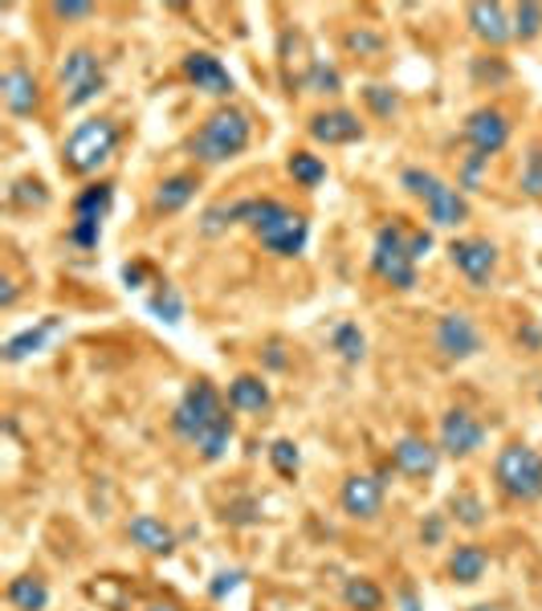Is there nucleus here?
Here are the masks:
<instances>
[{"label":"nucleus","mask_w":542,"mask_h":611,"mask_svg":"<svg viewBox=\"0 0 542 611\" xmlns=\"http://www.w3.org/2000/svg\"><path fill=\"white\" fill-rule=\"evenodd\" d=\"M0 99H4V106H9L13 119H29V114L41 106V86L38 78H33V70L9 65V70L0 74Z\"/></svg>","instance_id":"20"},{"label":"nucleus","mask_w":542,"mask_h":611,"mask_svg":"<svg viewBox=\"0 0 542 611\" xmlns=\"http://www.w3.org/2000/svg\"><path fill=\"white\" fill-rule=\"evenodd\" d=\"M432 347L441 350V359L466 363V359H478L481 350H485V338H481L478 323H473L466 310H453L437 318V326H432Z\"/></svg>","instance_id":"9"},{"label":"nucleus","mask_w":542,"mask_h":611,"mask_svg":"<svg viewBox=\"0 0 542 611\" xmlns=\"http://www.w3.org/2000/svg\"><path fill=\"white\" fill-rule=\"evenodd\" d=\"M408 237H412V228L388 221V225L376 228V241H371V274L400 294L417 289V257H412Z\"/></svg>","instance_id":"7"},{"label":"nucleus","mask_w":542,"mask_h":611,"mask_svg":"<svg viewBox=\"0 0 542 611\" xmlns=\"http://www.w3.org/2000/svg\"><path fill=\"white\" fill-rule=\"evenodd\" d=\"M196 187H201V175L196 172H176V175H164L160 184H155V196H152V213L155 216H176L184 213L196 196Z\"/></svg>","instance_id":"21"},{"label":"nucleus","mask_w":542,"mask_h":611,"mask_svg":"<svg viewBox=\"0 0 542 611\" xmlns=\"http://www.w3.org/2000/svg\"><path fill=\"white\" fill-rule=\"evenodd\" d=\"M449 518H453L457 526H466V530H481V526L490 522V510H485L481 493H473L469 486H461V489L449 493Z\"/></svg>","instance_id":"27"},{"label":"nucleus","mask_w":542,"mask_h":611,"mask_svg":"<svg viewBox=\"0 0 542 611\" xmlns=\"http://www.w3.org/2000/svg\"><path fill=\"white\" fill-rule=\"evenodd\" d=\"M50 13L58 21H86V17L99 13V4H90V0H53Z\"/></svg>","instance_id":"42"},{"label":"nucleus","mask_w":542,"mask_h":611,"mask_svg":"<svg viewBox=\"0 0 542 611\" xmlns=\"http://www.w3.org/2000/svg\"><path fill=\"white\" fill-rule=\"evenodd\" d=\"M147 611H180V608H176V603H152Z\"/></svg>","instance_id":"50"},{"label":"nucleus","mask_w":542,"mask_h":611,"mask_svg":"<svg viewBox=\"0 0 542 611\" xmlns=\"http://www.w3.org/2000/svg\"><path fill=\"white\" fill-rule=\"evenodd\" d=\"M420 542H425V547H441L444 542V513H429V518L420 522Z\"/></svg>","instance_id":"44"},{"label":"nucleus","mask_w":542,"mask_h":611,"mask_svg":"<svg viewBox=\"0 0 542 611\" xmlns=\"http://www.w3.org/2000/svg\"><path fill=\"white\" fill-rule=\"evenodd\" d=\"M330 347L339 350V359L347 363V367H359V363L367 359V338L364 330H359V323L335 326V330H330Z\"/></svg>","instance_id":"29"},{"label":"nucleus","mask_w":542,"mask_h":611,"mask_svg":"<svg viewBox=\"0 0 542 611\" xmlns=\"http://www.w3.org/2000/svg\"><path fill=\"white\" fill-rule=\"evenodd\" d=\"M469 611H498V608H490V603H478V608H469Z\"/></svg>","instance_id":"51"},{"label":"nucleus","mask_w":542,"mask_h":611,"mask_svg":"<svg viewBox=\"0 0 542 611\" xmlns=\"http://www.w3.org/2000/svg\"><path fill=\"white\" fill-rule=\"evenodd\" d=\"M510 26H514V41H522V45L542 38V4H534V0L514 4V9H510Z\"/></svg>","instance_id":"34"},{"label":"nucleus","mask_w":542,"mask_h":611,"mask_svg":"<svg viewBox=\"0 0 542 611\" xmlns=\"http://www.w3.org/2000/svg\"><path fill=\"white\" fill-rule=\"evenodd\" d=\"M228 408L233 413H245V416H262L274 408V391H269V384H265L262 375H237L233 384H228Z\"/></svg>","instance_id":"23"},{"label":"nucleus","mask_w":542,"mask_h":611,"mask_svg":"<svg viewBox=\"0 0 542 611\" xmlns=\"http://www.w3.org/2000/svg\"><path fill=\"white\" fill-rule=\"evenodd\" d=\"M265 452H269V465H274V473L278 477H298V469H303V452H298V445H294L290 437H278Z\"/></svg>","instance_id":"35"},{"label":"nucleus","mask_w":542,"mask_h":611,"mask_svg":"<svg viewBox=\"0 0 542 611\" xmlns=\"http://www.w3.org/2000/svg\"><path fill=\"white\" fill-rule=\"evenodd\" d=\"M303 90H306V94H339V90H342L339 65H330L327 58H315V62L306 65Z\"/></svg>","instance_id":"32"},{"label":"nucleus","mask_w":542,"mask_h":611,"mask_svg":"<svg viewBox=\"0 0 542 611\" xmlns=\"http://www.w3.org/2000/svg\"><path fill=\"white\" fill-rule=\"evenodd\" d=\"M518 187H522V196L542 200V143H534V147L526 151L522 175H518Z\"/></svg>","instance_id":"37"},{"label":"nucleus","mask_w":542,"mask_h":611,"mask_svg":"<svg viewBox=\"0 0 542 611\" xmlns=\"http://www.w3.org/2000/svg\"><path fill=\"white\" fill-rule=\"evenodd\" d=\"M364 102H367V111L376 114V119H396L400 114V94L391 86H364Z\"/></svg>","instance_id":"39"},{"label":"nucleus","mask_w":542,"mask_h":611,"mask_svg":"<svg viewBox=\"0 0 542 611\" xmlns=\"http://www.w3.org/2000/svg\"><path fill=\"white\" fill-rule=\"evenodd\" d=\"M50 204V187H45V180H38V175H21V180H13V187H9V208H45Z\"/></svg>","instance_id":"31"},{"label":"nucleus","mask_w":542,"mask_h":611,"mask_svg":"<svg viewBox=\"0 0 542 611\" xmlns=\"http://www.w3.org/2000/svg\"><path fill=\"white\" fill-rule=\"evenodd\" d=\"M4 599H9L13 611H45L50 608V587H45L41 574H17L4 587Z\"/></svg>","instance_id":"24"},{"label":"nucleus","mask_w":542,"mask_h":611,"mask_svg":"<svg viewBox=\"0 0 542 611\" xmlns=\"http://www.w3.org/2000/svg\"><path fill=\"white\" fill-rule=\"evenodd\" d=\"M265 363H269L274 371H282V367H286V355H282V343H269V347H265Z\"/></svg>","instance_id":"48"},{"label":"nucleus","mask_w":542,"mask_h":611,"mask_svg":"<svg viewBox=\"0 0 542 611\" xmlns=\"http://www.w3.org/2000/svg\"><path fill=\"white\" fill-rule=\"evenodd\" d=\"M241 583H245V571H241V567H233V571H216L213 583H208V599H216V603H221V599L233 595Z\"/></svg>","instance_id":"43"},{"label":"nucleus","mask_w":542,"mask_h":611,"mask_svg":"<svg viewBox=\"0 0 542 611\" xmlns=\"http://www.w3.org/2000/svg\"><path fill=\"white\" fill-rule=\"evenodd\" d=\"M126 538H131V547H140L143 554H155V559H167V554H176L180 547L176 530H172L164 518H155V513H135V518L126 522Z\"/></svg>","instance_id":"19"},{"label":"nucleus","mask_w":542,"mask_h":611,"mask_svg":"<svg viewBox=\"0 0 542 611\" xmlns=\"http://www.w3.org/2000/svg\"><path fill=\"white\" fill-rule=\"evenodd\" d=\"M539 404H542V391H539Z\"/></svg>","instance_id":"52"},{"label":"nucleus","mask_w":542,"mask_h":611,"mask_svg":"<svg viewBox=\"0 0 542 611\" xmlns=\"http://www.w3.org/2000/svg\"><path fill=\"white\" fill-rule=\"evenodd\" d=\"M62 330V318L58 314H45L41 323L25 326V330H17V335L4 338V347H0V359L9 363V367H17V363L33 359V355H41V350L50 347V338Z\"/></svg>","instance_id":"18"},{"label":"nucleus","mask_w":542,"mask_h":611,"mask_svg":"<svg viewBox=\"0 0 542 611\" xmlns=\"http://www.w3.org/2000/svg\"><path fill=\"white\" fill-rule=\"evenodd\" d=\"M408 245H412V257H417V265H420L425 257H429V250H432V233H429V228H412Z\"/></svg>","instance_id":"45"},{"label":"nucleus","mask_w":542,"mask_h":611,"mask_svg":"<svg viewBox=\"0 0 542 611\" xmlns=\"http://www.w3.org/2000/svg\"><path fill=\"white\" fill-rule=\"evenodd\" d=\"M237 221L249 228L257 245L274 257H303L310 245V221L286 208L274 196H245L237 200Z\"/></svg>","instance_id":"2"},{"label":"nucleus","mask_w":542,"mask_h":611,"mask_svg":"<svg viewBox=\"0 0 542 611\" xmlns=\"http://www.w3.org/2000/svg\"><path fill=\"white\" fill-rule=\"evenodd\" d=\"M342 45L351 53H359V58H376V53H384L388 50V41H384V33H376V29H347L342 33Z\"/></svg>","instance_id":"38"},{"label":"nucleus","mask_w":542,"mask_h":611,"mask_svg":"<svg viewBox=\"0 0 542 611\" xmlns=\"http://www.w3.org/2000/svg\"><path fill=\"white\" fill-rule=\"evenodd\" d=\"M221 522H225V526H241V530H245V526H257V522H262V501L249 498V493H241V498H233L225 506Z\"/></svg>","instance_id":"36"},{"label":"nucleus","mask_w":542,"mask_h":611,"mask_svg":"<svg viewBox=\"0 0 542 611\" xmlns=\"http://www.w3.org/2000/svg\"><path fill=\"white\" fill-rule=\"evenodd\" d=\"M167 425H172L176 440H184L188 449H196V457H201L204 465L225 461L228 445L237 437L233 408H228V399L216 391L213 379H192V384L184 387V396L176 399Z\"/></svg>","instance_id":"1"},{"label":"nucleus","mask_w":542,"mask_h":611,"mask_svg":"<svg viewBox=\"0 0 542 611\" xmlns=\"http://www.w3.org/2000/svg\"><path fill=\"white\" fill-rule=\"evenodd\" d=\"M473 78L490 82V86H502V82H510V65L502 58H473Z\"/></svg>","instance_id":"41"},{"label":"nucleus","mask_w":542,"mask_h":611,"mask_svg":"<svg viewBox=\"0 0 542 611\" xmlns=\"http://www.w3.org/2000/svg\"><path fill=\"white\" fill-rule=\"evenodd\" d=\"M342 603L351 611H384L388 595H384V587L376 579H367V574H351V579H342Z\"/></svg>","instance_id":"25"},{"label":"nucleus","mask_w":542,"mask_h":611,"mask_svg":"<svg viewBox=\"0 0 542 611\" xmlns=\"http://www.w3.org/2000/svg\"><path fill=\"white\" fill-rule=\"evenodd\" d=\"M58 86H62L65 111H82L106 90V70H102L99 53L90 45H74L65 53V62L58 65Z\"/></svg>","instance_id":"8"},{"label":"nucleus","mask_w":542,"mask_h":611,"mask_svg":"<svg viewBox=\"0 0 542 611\" xmlns=\"http://www.w3.org/2000/svg\"><path fill=\"white\" fill-rule=\"evenodd\" d=\"M0 310H13V302H17V282L13 277H4V282H0Z\"/></svg>","instance_id":"47"},{"label":"nucleus","mask_w":542,"mask_h":611,"mask_svg":"<svg viewBox=\"0 0 542 611\" xmlns=\"http://www.w3.org/2000/svg\"><path fill=\"white\" fill-rule=\"evenodd\" d=\"M339 506L351 522H376L379 513H384V477L351 473L339 486Z\"/></svg>","instance_id":"14"},{"label":"nucleus","mask_w":542,"mask_h":611,"mask_svg":"<svg viewBox=\"0 0 542 611\" xmlns=\"http://www.w3.org/2000/svg\"><path fill=\"white\" fill-rule=\"evenodd\" d=\"M249 143H253L249 114L241 111V106H216V111L192 131L184 147H188V155L201 163V167H221V163H233L237 155H245Z\"/></svg>","instance_id":"3"},{"label":"nucleus","mask_w":542,"mask_h":611,"mask_svg":"<svg viewBox=\"0 0 542 611\" xmlns=\"http://www.w3.org/2000/svg\"><path fill=\"white\" fill-rule=\"evenodd\" d=\"M111 204H114V184H111V180L86 184L74 196V221H106Z\"/></svg>","instance_id":"26"},{"label":"nucleus","mask_w":542,"mask_h":611,"mask_svg":"<svg viewBox=\"0 0 542 611\" xmlns=\"http://www.w3.org/2000/svg\"><path fill=\"white\" fill-rule=\"evenodd\" d=\"M396 603H400V611H425V603H420L417 587L412 583H403L400 591H396Z\"/></svg>","instance_id":"46"},{"label":"nucleus","mask_w":542,"mask_h":611,"mask_svg":"<svg viewBox=\"0 0 542 611\" xmlns=\"http://www.w3.org/2000/svg\"><path fill=\"white\" fill-rule=\"evenodd\" d=\"M490 571V550L481 542H461V547L449 550V562H444V574L453 579L457 587H478Z\"/></svg>","instance_id":"22"},{"label":"nucleus","mask_w":542,"mask_h":611,"mask_svg":"<svg viewBox=\"0 0 542 611\" xmlns=\"http://www.w3.org/2000/svg\"><path fill=\"white\" fill-rule=\"evenodd\" d=\"M65 241H70L74 250H82V253L99 250V241H102V221H74V225L65 228Z\"/></svg>","instance_id":"40"},{"label":"nucleus","mask_w":542,"mask_h":611,"mask_svg":"<svg viewBox=\"0 0 542 611\" xmlns=\"http://www.w3.org/2000/svg\"><path fill=\"white\" fill-rule=\"evenodd\" d=\"M466 26L469 33L490 45V50H502L514 41V26H510V4H498V0H473L466 9Z\"/></svg>","instance_id":"16"},{"label":"nucleus","mask_w":542,"mask_h":611,"mask_svg":"<svg viewBox=\"0 0 542 611\" xmlns=\"http://www.w3.org/2000/svg\"><path fill=\"white\" fill-rule=\"evenodd\" d=\"M119 147V123L106 114L82 119L62 143V167L70 175H94Z\"/></svg>","instance_id":"6"},{"label":"nucleus","mask_w":542,"mask_h":611,"mask_svg":"<svg viewBox=\"0 0 542 611\" xmlns=\"http://www.w3.org/2000/svg\"><path fill=\"white\" fill-rule=\"evenodd\" d=\"M306 135L315 139V143H327V147H347V143H359V139L367 135V126H364V119H359L355 111H342V106H335V111L310 114Z\"/></svg>","instance_id":"17"},{"label":"nucleus","mask_w":542,"mask_h":611,"mask_svg":"<svg viewBox=\"0 0 542 611\" xmlns=\"http://www.w3.org/2000/svg\"><path fill=\"white\" fill-rule=\"evenodd\" d=\"M510 135H514V123H510V114L502 106H478V111L466 114V126H461V139L481 160H493L510 143Z\"/></svg>","instance_id":"10"},{"label":"nucleus","mask_w":542,"mask_h":611,"mask_svg":"<svg viewBox=\"0 0 542 611\" xmlns=\"http://www.w3.org/2000/svg\"><path fill=\"white\" fill-rule=\"evenodd\" d=\"M400 187L408 196H417L429 213L432 228H457L469 221V200L461 187L444 184L437 172H425V167H403L400 172Z\"/></svg>","instance_id":"5"},{"label":"nucleus","mask_w":542,"mask_h":611,"mask_svg":"<svg viewBox=\"0 0 542 611\" xmlns=\"http://www.w3.org/2000/svg\"><path fill=\"white\" fill-rule=\"evenodd\" d=\"M180 74L188 78L192 86L201 90V94H213V99H233V74H228V65L208 50H192L184 53V62H180Z\"/></svg>","instance_id":"15"},{"label":"nucleus","mask_w":542,"mask_h":611,"mask_svg":"<svg viewBox=\"0 0 542 611\" xmlns=\"http://www.w3.org/2000/svg\"><path fill=\"white\" fill-rule=\"evenodd\" d=\"M147 314H152V318H160V323H167V326L184 323V298H180V289L167 286V282H160V286H155V294L147 298Z\"/></svg>","instance_id":"30"},{"label":"nucleus","mask_w":542,"mask_h":611,"mask_svg":"<svg viewBox=\"0 0 542 611\" xmlns=\"http://www.w3.org/2000/svg\"><path fill=\"white\" fill-rule=\"evenodd\" d=\"M485 437H490V428L481 425L469 408H449V413L441 416V428H437V445H441V452L453 457V461H469V457L485 445Z\"/></svg>","instance_id":"12"},{"label":"nucleus","mask_w":542,"mask_h":611,"mask_svg":"<svg viewBox=\"0 0 542 611\" xmlns=\"http://www.w3.org/2000/svg\"><path fill=\"white\" fill-rule=\"evenodd\" d=\"M286 172H290V180L298 187H318V184H327V163L318 160L315 151H290V160H286Z\"/></svg>","instance_id":"28"},{"label":"nucleus","mask_w":542,"mask_h":611,"mask_svg":"<svg viewBox=\"0 0 542 611\" xmlns=\"http://www.w3.org/2000/svg\"><path fill=\"white\" fill-rule=\"evenodd\" d=\"M493 486L502 489V498L518 501V506H534L542 501V452L510 440L493 457Z\"/></svg>","instance_id":"4"},{"label":"nucleus","mask_w":542,"mask_h":611,"mask_svg":"<svg viewBox=\"0 0 542 611\" xmlns=\"http://www.w3.org/2000/svg\"><path fill=\"white\" fill-rule=\"evenodd\" d=\"M123 282H126V286H140V282H143V265H123Z\"/></svg>","instance_id":"49"},{"label":"nucleus","mask_w":542,"mask_h":611,"mask_svg":"<svg viewBox=\"0 0 542 611\" xmlns=\"http://www.w3.org/2000/svg\"><path fill=\"white\" fill-rule=\"evenodd\" d=\"M241 225L237 221V200H216L201 213V233L204 237H225L228 228Z\"/></svg>","instance_id":"33"},{"label":"nucleus","mask_w":542,"mask_h":611,"mask_svg":"<svg viewBox=\"0 0 542 611\" xmlns=\"http://www.w3.org/2000/svg\"><path fill=\"white\" fill-rule=\"evenodd\" d=\"M441 445H432V440L425 437H400L396 445H391V469L400 477H408V481H429V477H437V469H441Z\"/></svg>","instance_id":"13"},{"label":"nucleus","mask_w":542,"mask_h":611,"mask_svg":"<svg viewBox=\"0 0 542 611\" xmlns=\"http://www.w3.org/2000/svg\"><path fill=\"white\" fill-rule=\"evenodd\" d=\"M449 262L473 289H490L498 277V245L485 237H453L449 241Z\"/></svg>","instance_id":"11"}]
</instances>
